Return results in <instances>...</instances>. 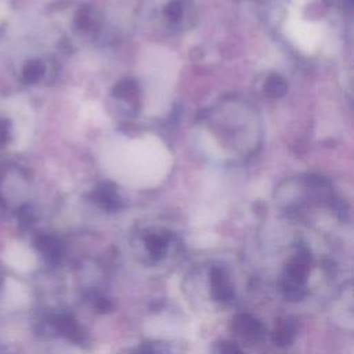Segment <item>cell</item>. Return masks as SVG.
I'll use <instances>...</instances> for the list:
<instances>
[{
	"instance_id": "cell-1",
	"label": "cell",
	"mask_w": 354,
	"mask_h": 354,
	"mask_svg": "<svg viewBox=\"0 0 354 354\" xmlns=\"http://www.w3.org/2000/svg\"><path fill=\"white\" fill-rule=\"evenodd\" d=\"M311 266V253L306 246H299L292 260L282 272V292L288 300L297 301L307 295V282Z\"/></svg>"
},
{
	"instance_id": "cell-2",
	"label": "cell",
	"mask_w": 354,
	"mask_h": 354,
	"mask_svg": "<svg viewBox=\"0 0 354 354\" xmlns=\"http://www.w3.org/2000/svg\"><path fill=\"white\" fill-rule=\"evenodd\" d=\"M170 241L171 236L167 232H148L140 238L137 252L142 257V261L153 264L166 256Z\"/></svg>"
},
{
	"instance_id": "cell-3",
	"label": "cell",
	"mask_w": 354,
	"mask_h": 354,
	"mask_svg": "<svg viewBox=\"0 0 354 354\" xmlns=\"http://www.w3.org/2000/svg\"><path fill=\"white\" fill-rule=\"evenodd\" d=\"M209 285H210V295L214 300L227 303L234 297V288L230 279L228 272L224 267L214 266L209 274Z\"/></svg>"
},
{
	"instance_id": "cell-4",
	"label": "cell",
	"mask_w": 354,
	"mask_h": 354,
	"mask_svg": "<svg viewBox=\"0 0 354 354\" xmlns=\"http://www.w3.org/2000/svg\"><path fill=\"white\" fill-rule=\"evenodd\" d=\"M232 329L241 339L248 342H257L266 333L264 325L250 314L236 315L232 321Z\"/></svg>"
},
{
	"instance_id": "cell-5",
	"label": "cell",
	"mask_w": 354,
	"mask_h": 354,
	"mask_svg": "<svg viewBox=\"0 0 354 354\" xmlns=\"http://www.w3.org/2000/svg\"><path fill=\"white\" fill-rule=\"evenodd\" d=\"M295 336H296L295 324L290 319H282L275 326V329L271 335V339H272L274 344H277L279 347H285L293 342Z\"/></svg>"
},
{
	"instance_id": "cell-6",
	"label": "cell",
	"mask_w": 354,
	"mask_h": 354,
	"mask_svg": "<svg viewBox=\"0 0 354 354\" xmlns=\"http://www.w3.org/2000/svg\"><path fill=\"white\" fill-rule=\"evenodd\" d=\"M97 198H98V202L102 203V206H105L106 209H116L119 207V196L118 194L112 189V187L109 185H105V187H101L97 192Z\"/></svg>"
},
{
	"instance_id": "cell-7",
	"label": "cell",
	"mask_w": 354,
	"mask_h": 354,
	"mask_svg": "<svg viewBox=\"0 0 354 354\" xmlns=\"http://www.w3.org/2000/svg\"><path fill=\"white\" fill-rule=\"evenodd\" d=\"M266 90L272 97H279L286 91V83L281 76H271L266 83Z\"/></svg>"
},
{
	"instance_id": "cell-8",
	"label": "cell",
	"mask_w": 354,
	"mask_h": 354,
	"mask_svg": "<svg viewBox=\"0 0 354 354\" xmlns=\"http://www.w3.org/2000/svg\"><path fill=\"white\" fill-rule=\"evenodd\" d=\"M137 93V86L134 82L131 80H124L122 83H119L115 88V94L119 95L120 98H133Z\"/></svg>"
},
{
	"instance_id": "cell-9",
	"label": "cell",
	"mask_w": 354,
	"mask_h": 354,
	"mask_svg": "<svg viewBox=\"0 0 354 354\" xmlns=\"http://www.w3.org/2000/svg\"><path fill=\"white\" fill-rule=\"evenodd\" d=\"M134 354H169V350L162 343H145L141 344Z\"/></svg>"
},
{
	"instance_id": "cell-10",
	"label": "cell",
	"mask_w": 354,
	"mask_h": 354,
	"mask_svg": "<svg viewBox=\"0 0 354 354\" xmlns=\"http://www.w3.org/2000/svg\"><path fill=\"white\" fill-rule=\"evenodd\" d=\"M213 354H243V353L235 343L224 340L216 344Z\"/></svg>"
},
{
	"instance_id": "cell-11",
	"label": "cell",
	"mask_w": 354,
	"mask_h": 354,
	"mask_svg": "<svg viewBox=\"0 0 354 354\" xmlns=\"http://www.w3.org/2000/svg\"><path fill=\"white\" fill-rule=\"evenodd\" d=\"M181 12H183V4H181L180 0L171 1V3L167 6V8H166V14L169 15L170 19H177V18H180Z\"/></svg>"
}]
</instances>
